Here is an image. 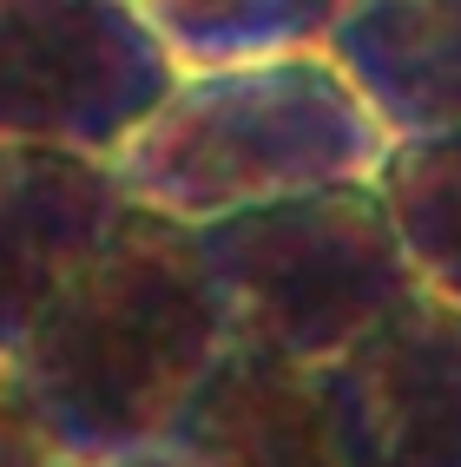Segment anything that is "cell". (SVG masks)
<instances>
[{
	"label": "cell",
	"instance_id": "obj_1",
	"mask_svg": "<svg viewBox=\"0 0 461 467\" xmlns=\"http://www.w3.org/2000/svg\"><path fill=\"white\" fill-rule=\"evenodd\" d=\"M225 349L231 317L198 224L126 204L106 244L20 336L14 376L73 467H92L159 448Z\"/></svg>",
	"mask_w": 461,
	"mask_h": 467
},
{
	"label": "cell",
	"instance_id": "obj_2",
	"mask_svg": "<svg viewBox=\"0 0 461 467\" xmlns=\"http://www.w3.org/2000/svg\"><path fill=\"white\" fill-rule=\"evenodd\" d=\"M389 145L350 73L317 47L178 73L159 112L112 151V171L132 204L211 224L323 184H369Z\"/></svg>",
	"mask_w": 461,
	"mask_h": 467
},
{
	"label": "cell",
	"instance_id": "obj_3",
	"mask_svg": "<svg viewBox=\"0 0 461 467\" xmlns=\"http://www.w3.org/2000/svg\"><path fill=\"white\" fill-rule=\"evenodd\" d=\"M198 251L225 296L231 342L310 368L336 362L422 284L376 178L211 217L198 224Z\"/></svg>",
	"mask_w": 461,
	"mask_h": 467
},
{
	"label": "cell",
	"instance_id": "obj_4",
	"mask_svg": "<svg viewBox=\"0 0 461 467\" xmlns=\"http://www.w3.org/2000/svg\"><path fill=\"white\" fill-rule=\"evenodd\" d=\"M178 73L139 0H0V139L112 159Z\"/></svg>",
	"mask_w": 461,
	"mask_h": 467
},
{
	"label": "cell",
	"instance_id": "obj_5",
	"mask_svg": "<svg viewBox=\"0 0 461 467\" xmlns=\"http://www.w3.org/2000/svg\"><path fill=\"white\" fill-rule=\"evenodd\" d=\"M350 467H461V303L415 284L323 362Z\"/></svg>",
	"mask_w": 461,
	"mask_h": 467
},
{
	"label": "cell",
	"instance_id": "obj_6",
	"mask_svg": "<svg viewBox=\"0 0 461 467\" xmlns=\"http://www.w3.org/2000/svg\"><path fill=\"white\" fill-rule=\"evenodd\" d=\"M126 204L112 159L0 139V356L20 349V336L106 244Z\"/></svg>",
	"mask_w": 461,
	"mask_h": 467
},
{
	"label": "cell",
	"instance_id": "obj_7",
	"mask_svg": "<svg viewBox=\"0 0 461 467\" xmlns=\"http://www.w3.org/2000/svg\"><path fill=\"white\" fill-rule=\"evenodd\" d=\"M159 448L184 467H350L323 368L231 342Z\"/></svg>",
	"mask_w": 461,
	"mask_h": 467
},
{
	"label": "cell",
	"instance_id": "obj_8",
	"mask_svg": "<svg viewBox=\"0 0 461 467\" xmlns=\"http://www.w3.org/2000/svg\"><path fill=\"white\" fill-rule=\"evenodd\" d=\"M330 59L389 139L461 132V0H356Z\"/></svg>",
	"mask_w": 461,
	"mask_h": 467
},
{
	"label": "cell",
	"instance_id": "obj_9",
	"mask_svg": "<svg viewBox=\"0 0 461 467\" xmlns=\"http://www.w3.org/2000/svg\"><path fill=\"white\" fill-rule=\"evenodd\" d=\"M184 73L244 67L277 53H317L356 0H139Z\"/></svg>",
	"mask_w": 461,
	"mask_h": 467
},
{
	"label": "cell",
	"instance_id": "obj_10",
	"mask_svg": "<svg viewBox=\"0 0 461 467\" xmlns=\"http://www.w3.org/2000/svg\"><path fill=\"white\" fill-rule=\"evenodd\" d=\"M403 251L428 290L461 303V132L395 139L376 171Z\"/></svg>",
	"mask_w": 461,
	"mask_h": 467
},
{
	"label": "cell",
	"instance_id": "obj_11",
	"mask_svg": "<svg viewBox=\"0 0 461 467\" xmlns=\"http://www.w3.org/2000/svg\"><path fill=\"white\" fill-rule=\"evenodd\" d=\"M0 467H73V454L34 409L26 382L14 376V356H0Z\"/></svg>",
	"mask_w": 461,
	"mask_h": 467
},
{
	"label": "cell",
	"instance_id": "obj_12",
	"mask_svg": "<svg viewBox=\"0 0 461 467\" xmlns=\"http://www.w3.org/2000/svg\"><path fill=\"white\" fill-rule=\"evenodd\" d=\"M92 467H184L172 448H139V454H119V461H92Z\"/></svg>",
	"mask_w": 461,
	"mask_h": 467
}]
</instances>
